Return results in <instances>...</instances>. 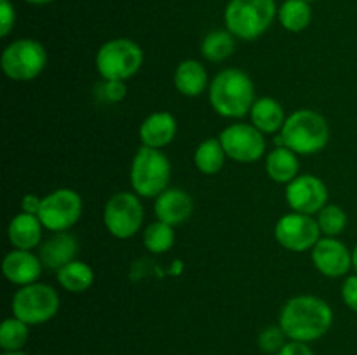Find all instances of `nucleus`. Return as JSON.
Instances as JSON below:
<instances>
[{"instance_id":"nucleus-26","label":"nucleus","mask_w":357,"mask_h":355,"mask_svg":"<svg viewBox=\"0 0 357 355\" xmlns=\"http://www.w3.org/2000/svg\"><path fill=\"white\" fill-rule=\"evenodd\" d=\"M234 35L229 30H215L211 33H208L202 40L201 51L208 61L220 63L223 59H227L229 56H232L234 49H236V40H234Z\"/></svg>"},{"instance_id":"nucleus-29","label":"nucleus","mask_w":357,"mask_h":355,"mask_svg":"<svg viewBox=\"0 0 357 355\" xmlns=\"http://www.w3.org/2000/svg\"><path fill=\"white\" fill-rule=\"evenodd\" d=\"M317 225L324 237H338L347 226V214L337 204H326L317 212Z\"/></svg>"},{"instance_id":"nucleus-4","label":"nucleus","mask_w":357,"mask_h":355,"mask_svg":"<svg viewBox=\"0 0 357 355\" xmlns=\"http://www.w3.org/2000/svg\"><path fill=\"white\" fill-rule=\"evenodd\" d=\"M275 13V0H230L225 9L227 30L241 40H255L268 30Z\"/></svg>"},{"instance_id":"nucleus-33","label":"nucleus","mask_w":357,"mask_h":355,"mask_svg":"<svg viewBox=\"0 0 357 355\" xmlns=\"http://www.w3.org/2000/svg\"><path fill=\"white\" fill-rule=\"evenodd\" d=\"M342 299L345 305L357 313V274L349 275L342 285Z\"/></svg>"},{"instance_id":"nucleus-9","label":"nucleus","mask_w":357,"mask_h":355,"mask_svg":"<svg viewBox=\"0 0 357 355\" xmlns=\"http://www.w3.org/2000/svg\"><path fill=\"white\" fill-rule=\"evenodd\" d=\"M103 221L115 239H131L139 232L143 223V205L139 195L117 191L108 198L103 211Z\"/></svg>"},{"instance_id":"nucleus-6","label":"nucleus","mask_w":357,"mask_h":355,"mask_svg":"<svg viewBox=\"0 0 357 355\" xmlns=\"http://www.w3.org/2000/svg\"><path fill=\"white\" fill-rule=\"evenodd\" d=\"M143 51L129 38L105 42L96 54V70L103 80H128L139 72Z\"/></svg>"},{"instance_id":"nucleus-21","label":"nucleus","mask_w":357,"mask_h":355,"mask_svg":"<svg viewBox=\"0 0 357 355\" xmlns=\"http://www.w3.org/2000/svg\"><path fill=\"white\" fill-rule=\"evenodd\" d=\"M250 115L255 127L264 134H274V132L281 131L286 122L284 110L274 97H260L255 101Z\"/></svg>"},{"instance_id":"nucleus-36","label":"nucleus","mask_w":357,"mask_h":355,"mask_svg":"<svg viewBox=\"0 0 357 355\" xmlns=\"http://www.w3.org/2000/svg\"><path fill=\"white\" fill-rule=\"evenodd\" d=\"M28 3H33V6H45V3L52 2V0H26Z\"/></svg>"},{"instance_id":"nucleus-31","label":"nucleus","mask_w":357,"mask_h":355,"mask_svg":"<svg viewBox=\"0 0 357 355\" xmlns=\"http://www.w3.org/2000/svg\"><path fill=\"white\" fill-rule=\"evenodd\" d=\"M128 87L122 80H103L98 86V97L107 103H119L126 97Z\"/></svg>"},{"instance_id":"nucleus-16","label":"nucleus","mask_w":357,"mask_h":355,"mask_svg":"<svg viewBox=\"0 0 357 355\" xmlns=\"http://www.w3.org/2000/svg\"><path fill=\"white\" fill-rule=\"evenodd\" d=\"M155 216L159 221L171 226L181 225L194 212V200L190 195L180 188H167L166 191L155 197Z\"/></svg>"},{"instance_id":"nucleus-25","label":"nucleus","mask_w":357,"mask_h":355,"mask_svg":"<svg viewBox=\"0 0 357 355\" xmlns=\"http://www.w3.org/2000/svg\"><path fill=\"white\" fill-rule=\"evenodd\" d=\"M312 19V9L305 0H286L279 9V21L288 31L298 33L305 30Z\"/></svg>"},{"instance_id":"nucleus-37","label":"nucleus","mask_w":357,"mask_h":355,"mask_svg":"<svg viewBox=\"0 0 357 355\" xmlns=\"http://www.w3.org/2000/svg\"><path fill=\"white\" fill-rule=\"evenodd\" d=\"M352 267H354V270L357 274V244H356L354 251H352Z\"/></svg>"},{"instance_id":"nucleus-12","label":"nucleus","mask_w":357,"mask_h":355,"mask_svg":"<svg viewBox=\"0 0 357 355\" xmlns=\"http://www.w3.org/2000/svg\"><path fill=\"white\" fill-rule=\"evenodd\" d=\"M274 235L284 249L293 253H305L312 249L321 239V230L317 219H314L312 216L291 211L275 223Z\"/></svg>"},{"instance_id":"nucleus-28","label":"nucleus","mask_w":357,"mask_h":355,"mask_svg":"<svg viewBox=\"0 0 357 355\" xmlns=\"http://www.w3.org/2000/svg\"><path fill=\"white\" fill-rule=\"evenodd\" d=\"M28 324L20 320L17 317L6 319L0 326V347L3 352H17L26 345L30 338Z\"/></svg>"},{"instance_id":"nucleus-7","label":"nucleus","mask_w":357,"mask_h":355,"mask_svg":"<svg viewBox=\"0 0 357 355\" xmlns=\"http://www.w3.org/2000/svg\"><path fill=\"white\" fill-rule=\"evenodd\" d=\"M14 317L23 320L28 326L45 324L56 317L59 310V296L49 284L33 282L17 289L10 303Z\"/></svg>"},{"instance_id":"nucleus-11","label":"nucleus","mask_w":357,"mask_h":355,"mask_svg":"<svg viewBox=\"0 0 357 355\" xmlns=\"http://www.w3.org/2000/svg\"><path fill=\"white\" fill-rule=\"evenodd\" d=\"M227 157L241 164L257 162L265 153V136L253 124H232L220 134Z\"/></svg>"},{"instance_id":"nucleus-38","label":"nucleus","mask_w":357,"mask_h":355,"mask_svg":"<svg viewBox=\"0 0 357 355\" xmlns=\"http://www.w3.org/2000/svg\"><path fill=\"white\" fill-rule=\"evenodd\" d=\"M2 355H28V354H24V352L17 350V352H3Z\"/></svg>"},{"instance_id":"nucleus-3","label":"nucleus","mask_w":357,"mask_h":355,"mask_svg":"<svg viewBox=\"0 0 357 355\" xmlns=\"http://www.w3.org/2000/svg\"><path fill=\"white\" fill-rule=\"evenodd\" d=\"M330 141L326 118L314 110H296L286 117L281 134L275 139L279 146H288L296 155H314L324 150Z\"/></svg>"},{"instance_id":"nucleus-13","label":"nucleus","mask_w":357,"mask_h":355,"mask_svg":"<svg viewBox=\"0 0 357 355\" xmlns=\"http://www.w3.org/2000/svg\"><path fill=\"white\" fill-rule=\"evenodd\" d=\"M286 202L291 211L317 214L328 204V188L317 176L302 174L286 187Z\"/></svg>"},{"instance_id":"nucleus-39","label":"nucleus","mask_w":357,"mask_h":355,"mask_svg":"<svg viewBox=\"0 0 357 355\" xmlns=\"http://www.w3.org/2000/svg\"><path fill=\"white\" fill-rule=\"evenodd\" d=\"M305 2H312V0H305Z\"/></svg>"},{"instance_id":"nucleus-20","label":"nucleus","mask_w":357,"mask_h":355,"mask_svg":"<svg viewBox=\"0 0 357 355\" xmlns=\"http://www.w3.org/2000/svg\"><path fill=\"white\" fill-rule=\"evenodd\" d=\"M208 72L195 59H185L174 72V87L187 97H197L208 89Z\"/></svg>"},{"instance_id":"nucleus-8","label":"nucleus","mask_w":357,"mask_h":355,"mask_svg":"<svg viewBox=\"0 0 357 355\" xmlns=\"http://www.w3.org/2000/svg\"><path fill=\"white\" fill-rule=\"evenodd\" d=\"M3 73L16 82H28L42 73L47 65V52L33 38H20L3 49L0 59Z\"/></svg>"},{"instance_id":"nucleus-22","label":"nucleus","mask_w":357,"mask_h":355,"mask_svg":"<svg viewBox=\"0 0 357 355\" xmlns=\"http://www.w3.org/2000/svg\"><path fill=\"white\" fill-rule=\"evenodd\" d=\"M265 169L268 178L275 183H291L298 176V157L288 146H278L272 150L265 160Z\"/></svg>"},{"instance_id":"nucleus-15","label":"nucleus","mask_w":357,"mask_h":355,"mask_svg":"<svg viewBox=\"0 0 357 355\" xmlns=\"http://www.w3.org/2000/svg\"><path fill=\"white\" fill-rule=\"evenodd\" d=\"M42 268L44 265H42L40 258L35 256L31 251L24 249H13L10 253H7L2 263V271L7 281L10 284L21 285V287L37 282L42 274Z\"/></svg>"},{"instance_id":"nucleus-5","label":"nucleus","mask_w":357,"mask_h":355,"mask_svg":"<svg viewBox=\"0 0 357 355\" xmlns=\"http://www.w3.org/2000/svg\"><path fill=\"white\" fill-rule=\"evenodd\" d=\"M171 180L169 159L160 150L142 146L131 164V187L145 198L159 197L167 190Z\"/></svg>"},{"instance_id":"nucleus-18","label":"nucleus","mask_w":357,"mask_h":355,"mask_svg":"<svg viewBox=\"0 0 357 355\" xmlns=\"http://www.w3.org/2000/svg\"><path fill=\"white\" fill-rule=\"evenodd\" d=\"M178 132L176 118L167 111H155L149 115L139 125V139L149 148H164L174 139Z\"/></svg>"},{"instance_id":"nucleus-10","label":"nucleus","mask_w":357,"mask_h":355,"mask_svg":"<svg viewBox=\"0 0 357 355\" xmlns=\"http://www.w3.org/2000/svg\"><path fill=\"white\" fill-rule=\"evenodd\" d=\"M84 211L82 197L70 188H58L42 198L38 219L45 230L66 232L80 219Z\"/></svg>"},{"instance_id":"nucleus-2","label":"nucleus","mask_w":357,"mask_h":355,"mask_svg":"<svg viewBox=\"0 0 357 355\" xmlns=\"http://www.w3.org/2000/svg\"><path fill=\"white\" fill-rule=\"evenodd\" d=\"M255 86L246 72L227 68L209 84V103L225 118H241L255 104Z\"/></svg>"},{"instance_id":"nucleus-30","label":"nucleus","mask_w":357,"mask_h":355,"mask_svg":"<svg viewBox=\"0 0 357 355\" xmlns=\"http://www.w3.org/2000/svg\"><path fill=\"white\" fill-rule=\"evenodd\" d=\"M286 334L281 326H271L264 329L258 336V345H260L261 352L267 354H279L282 347L286 345Z\"/></svg>"},{"instance_id":"nucleus-35","label":"nucleus","mask_w":357,"mask_h":355,"mask_svg":"<svg viewBox=\"0 0 357 355\" xmlns=\"http://www.w3.org/2000/svg\"><path fill=\"white\" fill-rule=\"evenodd\" d=\"M40 204H42V198L37 197L33 194H28L24 195L23 200H21V212H28V214H38L40 211Z\"/></svg>"},{"instance_id":"nucleus-32","label":"nucleus","mask_w":357,"mask_h":355,"mask_svg":"<svg viewBox=\"0 0 357 355\" xmlns=\"http://www.w3.org/2000/svg\"><path fill=\"white\" fill-rule=\"evenodd\" d=\"M16 21V13L9 0H0V37H7L10 33Z\"/></svg>"},{"instance_id":"nucleus-17","label":"nucleus","mask_w":357,"mask_h":355,"mask_svg":"<svg viewBox=\"0 0 357 355\" xmlns=\"http://www.w3.org/2000/svg\"><path fill=\"white\" fill-rule=\"evenodd\" d=\"M79 242L72 233L56 232L38 247V258L47 270H56L75 260Z\"/></svg>"},{"instance_id":"nucleus-14","label":"nucleus","mask_w":357,"mask_h":355,"mask_svg":"<svg viewBox=\"0 0 357 355\" xmlns=\"http://www.w3.org/2000/svg\"><path fill=\"white\" fill-rule=\"evenodd\" d=\"M312 263L324 277H344L352 268V253L337 237H323L312 247Z\"/></svg>"},{"instance_id":"nucleus-27","label":"nucleus","mask_w":357,"mask_h":355,"mask_svg":"<svg viewBox=\"0 0 357 355\" xmlns=\"http://www.w3.org/2000/svg\"><path fill=\"white\" fill-rule=\"evenodd\" d=\"M143 244L153 254L167 253L174 246V226L157 219L143 232Z\"/></svg>"},{"instance_id":"nucleus-23","label":"nucleus","mask_w":357,"mask_h":355,"mask_svg":"<svg viewBox=\"0 0 357 355\" xmlns=\"http://www.w3.org/2000/svg\"><path fill=\"white\" fill-rule=\"evenodd\" d=\"M56 277H58L59 285H61L65 291L68 292H79L87 291V289L93 285L94 282V271L93 268L89 267L84 261H70L68 265H65L63 268H59L56 271Z\"/></svg>"},{"instance_id":"nucleus-24","label":"nucleus","mask_w":357,"mask_h":355,"mask_svg":"<svg viewBox=\"0 0 357 355\" xmlns=\"http://www.w3.org/2000/svg\"><path fill=\"white\" fill-rule=\"evenodd\" d=\"M225 159L227 153L225 150H223L222 141L215 138L204 139V141L197 146L194 155L195 167H197L202 174H208V176L220 173V171L223 169V166H225Z\"/></svg>"},{"instance_id":"nucleus-1","label":"nucleus","mask_w":357,"mask_h":355,"mask_svg":"<svg viewBox=\"0 0 357 355\" xmlns=\"http://www.w3.org/2000/svg\"><path fill=\"white\" fill-rule=\"evenodd\" d=\"M333 310L324 299L312 294L295 296L284 303L279 315V326L293 341L310 343L330 331Z\"/></svg>"},{"instance_id":"nucleus-19","label":"nucleus","mask_w":357,"mask_h":355,"mask_svg":"<svg viewBox=\"0 0 357 355\" xmlns=\"http://www.w3.org/2000/svg\"><path fill=\"white\" fill-rule=\"evenodd\" d=\"M42 230H44V225L40 223L38 216L20 212L9 223L7 235H9V242L13 244L14 249L31 251L40 246Z\"/></svg>"},{"instance_id":"nucleus-34","label":"nucleus","mask_w":357,"mask_h":355,"mask_svg":"<svg viewBox=\"0 0 357 355\" xmlns=\"http://www.w3.org/2000/svg\"><path fill=\"white\" fill-rule=\"evenodd\" d=\"M278 355H314V352L312 348L309 347V343L289 340L288 343L279 350Z\"/></svg>"}]
</instances>
